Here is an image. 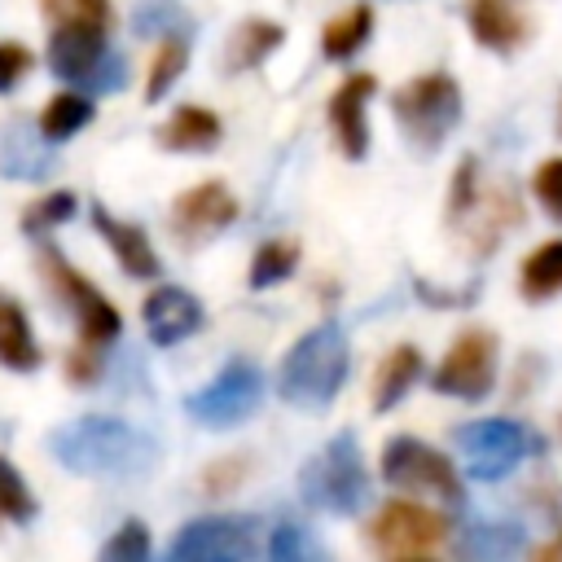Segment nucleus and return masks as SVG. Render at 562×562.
<instances>
[{
	"instance_id": "nucleus-1",
	"label": "nucleus",
	"mask_w": 562,
	"mask_h": 562,
	"mask_svg": "<svg viewBox=\"0 0 562 562\" xmlns=\"http://www.w3.org/2000/svg\"><path fill=\"white\" fill-rule=\"evenodd\" d=\"M48 452L75 474H136L154 465V443L123 417H75L48 435Z\"/></svg>"
},
{
	"instance_id": "nucleus-2",
	"label": "nucleus",
	"mask_w": 562,
	"mask_h": 562,
	"mask_svg": "<svg viewBox=\"0 0 562 562\" xmlns=\"http://www.w3.org/2000/svg\"><path fill=\"white\" fill-rule=\"evenodd\" d=\"M347 364H351V351H347V338L334 321L307 329L285 356H281V369H277V391L285 404L294 408H325L338 386L347 382Z\"/></svg>"
},
{
	"instance_id": "nucleus-3",
	"label": "nucleus",
	"mask_w": 562,
	"mask_h": 562,
	"mask_svg": "<svg viewBox=\"0 0 562 562\" xmlns=\"http://www.w3.org/2000/svg\"><path fill=\"white\" fill-rule=\"evenodd\" d=\"M299 492L312 509L356 514L369 501V474H364V457H360L356 439L334 435L316 457H307L303 474H299Z\"/></svg>"
},
{
	"instance_id": "nucleus-4",
	"label": "nucleus",
	"mask_w": 562,
	"mask_h": 562,
	"mask_svg": "<svg viewBox=\"0 0 562 562\" xmlns=\"http://www.w3.org/2000/svg\"><path fill=\"white\" fill-rule=\"evenodd\" d=\"M48 66L61 83L70 88H97V92H119L127 83V66L119 53L105 48L101 31H79V26H57L48 40Z\"/></svg>"
},
{
	"instance_id": "nucleus-5",
	"label": "nucleus",
	"mask_w": 562,
	"mask_h": 562,
	"mask_svg": "<svg viewBox=\"0 0 562 562\" xmlns=\"http://www.w3.org/2000/svg\"><path fill=\"white\" fill-rule=\"evenodd\" d=\"M391 105L400 114L404 136L417 149H435L452 132V123L461 119V92L448 75H422V79L404 83Z\"/></svg>"
},
{
	"instance_id": "nucleus-6",
	"label": "nucleus",
	"mask_w": 562,
	"mask_h": 562,
	"mask_svg": "<svg viewBox=\"0 0 562 562\" xmlns=\"http://www.w3.org/2000/svg\"><path fill=\"white\" fill-rule=\"evenodd\" d=\"M259 395H263V373L250 360H228L206 386H198L184 400V408H189V417L198 426L228 430V426L246 422L259 408Z\"/></svg>"
},
{
	"instance_id": "nucleus-7",
	"label": "nucleus",
	"mask_w": 562,
	"mask_h": 562,
	"mask_svg": "<svg viewBox=\"0 0 562 562\" xmlns=\"http://www.w3.org/2000/svg\"><path fill=\"white\" fill-rule=\"evenodd\" d=\"M457 443L465 452V465L474 479H501L509 474L518 461H527L531 452H540V439L509 422V417H483V422H470L457 430Z\"/></svg>"
},
{
	"instance_id": "nucleus-8",
	"label": "nucleus",
	"mask_w": 562,
	"mask_h": 562,
	"mask_svg": "<svg viewBox=\"0 0 562 562\" xmlns=\"http://www.w3.org/2000/svg\"><path fill=\"white\" fill-rule=\"evenodd\" d=\"M382 474L395 487L430 492V496H439L448 505H461V479H457L452 461L439 448H430V443H422L413 435H395L382 448Z\"/></svg>"
},
{
	"instance_id": "nucleus-9",
	"label": "nucleus",
	"mask_w": 562,
	"mask_h": 562,
	"mask_svg": "<svg viewBox=\"0 0 562 562\" xmlns=\"http://www.w3.org/2000/svg\"><path fill=\"white\" fill-rule=\"evenodd\" d=\"M44 272H48V281H53V290L66 299V307L75 312V321H79V334H83V347H105V342H114L119 338V329H123V316L114 312V303L83 277V272H75L53 246L44 250Z\"/></svg>"
},
{
	"instance_id": "nucleus-10",
	"label": "nucleus",
	"mask_w": 562,
	"mask_h": 562,
	"mask_svg": "<svg viewBox=\"0 0 562 562\" xmlns=\"http://www.w3.org/2000/svg\"><path fill=\"white\" fill-rule=\"evenodd\" d=\"M162 562H250V522L211 514L176 531Z\"/></svg>"
},
{
	"instance_id": "nucleus-11",
	"label": "nucleus",
	"mask_w": 562,
	"mask_h": 562,
	"mask_svg": "<svg viewBox=\"0 0 562 562\" xmlns=\"http://www.w3.org/2000/svg\"><path fill=\"white\" fill-rule=\"evenodd\" d=\"M430 382H435V391H443V395L483 400V395L492 391V382H496V342H492V334H487V329L461 334V338L448 347V356L439 360V369H435Z\"/></svg>"
},
{
	"instance_id": "nucleus-12",
	"label": "nucleus",
	"mask_w": 562,
	"mask_h": 562,
	"mask_svg": "<svg viewBox=\"0 0 562 562\" xmlns=\"http://www.w3.org/2000/svg\"><path fill=\"white\" fill-rule=\"evenodd\" d=\"M448 531V522L426 509V505H413V501H391L382 505V514L373 518L369 536L382 553H417V549H430L439 544Z\"/></svg>"
},
{
	"instance_id": "nucleus-13",
	"label": "nucleus",
	"mask_w": 562,
	"mask_h": 562,
	"mask_svg": "<svg viewBox=\"0 0 562 562\" xmlns=\"http://www.w3.org/2000/svg\"><path fill=\"white\" fill-rule=\"evenodd\" d=\"M171 215H176V228L189 233V237L215 233V228H224V224L237 220V198L228 193L224 180H202V184H193V189H184L176 198V211Z\"/></svg>"
},
{
	"instance_id": "nucleus-14",
	"label": "nucleus",
	"mask_w": 562,
	"mask_h": 562,
	"mask_svg": "<svg viewBox=\"0 0 562 562\" xmlns=\"http://www.w3.org/2000/svg\"><path fill=\"white\" fill-rule=\"evenodd\" d=\"M202 325V303L180 290V285H158L149 299H145V329L158 347H171L180 338H189L193 329Z\"/></svg>"
},
{
	"instance_id": "nucleus-15",
	"label": "nucleus",
	"mask_w": 562,
	"mask_h": 562,
	"mask_svg": "<svg viewBox=\"0 0 562 562\" xmlns=\"http://www.w3.org/2000/svg\"><path fill=\"white\" fill-rule=\"evenodd\" d=\"M369 97H373V75H351L329 101V123L347 158H364L369 149V123H364Z\"/></svg>"
},
{
	"instance_id": "nucleus-16",
	"label": "nucleus",
	"mask_w": 562,
	"mask_h": 562,
	"mask_svg": "<svg viewBox=\"0 0 562 562\" xmlns=\"http://www.w3.org/2000/svg\"><path fill=\"white\" fill-rule=\"evenodd\" d=\"M92 224H97V233L110 241V250H114V259L123 263V272L127 277H158V255H154V246H149V237L136 228V224H123V220H114L105 206H92Z\"/></svg>"
},
{
	"instance_id": "nucleus-17",
	"label": "nucleus",
	"mask_w": 562,
	"mask_h": 562,
	"mask_svg": "<svg viewBox=\"0 0 562 562\" xmlns=\"http://www.w3.org/2000/svg\"><path fill=\"white\" fill-rule=\"evenodd\" d=\"M224 136L220 119L202 105H180L162 127H158V145L162 149H176V154H202V149H215Z\"/></svg>"
},
{
	"instance_id": "nucleus-18",
	"label": "nucleus",
	"mask_w": 562,
	"mask_h": 562,
	"mask_svg": "<svg viewBox=\"0 0 562 562\" xmlns=\"http://www.w3.org/2000/svg\"><path fill=\"white\" fill-rule=\"evenodd\" d=\"M470 31L487 48H514L527 35L518 0H470Z\"/></svg>"
},
{
	"instance_id": "nucleus-19",
	"label": "nucleus",
	"mask_w": 562,
	"mask_h": 562,
	"mask_svg": "<svg viewBox=\"0 0 562 562\" xmlns=\"http://www.w3.org/2000/svg\"><path fill=\"white\" fill-rule=\"evenodd\" d=\"M0 364H9L13 373H31L40 364V347H35L31 321L9 294H0Z\"/></svg>"
},
{
	"instance_id": "nucleus-20",
	"label": "nucleus",
	"mask_w": 562,
	"mask_h": 562,
	"mask_svg": "<svg viewBox=\"0 0 562 562\" xmlns=\"http://www.w3.org/2000/svg\"><path fill=\"white\" fill-rule=\"evenodd\" d=\"M522 553V527L518 522H474L461 536L465 562H514Z\"/></svg>"
},
{
	"instance_id": "nucleus-21",
	"label": "nucleus",
	"mask_w": 562,
	"mask_h": 562,
	"mask_svg": "<svg viewBox=\"0 0 562 562\" xmlns=\"http://www.w3.org/2000/svg\"><path fill=\"white\" fill-rule=\"evenodd\" d=\"M417 373H422V351H417V347H395V351H386V360L378 364V378H373V408H378V413L395 408V404L404 400V391L417 382Z\"/></svg>"
},
{
	"instance_id": "nucleus-22",
	"label": "nucleus",
	"mask_w": 562,
	"mask_h": 562,
	"mask_svg": "<svg viewBox=\"0 0 562 562\" xmlns=\"http://www.w3.org/2000/svg\"><path fill=\"white\" fill-rule=\"evenodd\" d=\"M285 40V31L268 18H246L233 40H228V70H246V66H259L277 44Z\"/></svg>"
},
{
	"instance_id": "nucleus-23",
	"label": "nucleus",
	"mask_w": 562,
	"mask_h": 562,
	"mask_svg": "<svg viewBox=\"0 0 562 562\" xmlns=\"http://www.w3.org/2000/svg\"><path fill=\"white\" fill-rule=\"evenodd\" d=\"M92 123V101L83 97V92H57L48 105H44V114H40V136L44 140H70L75 132H83Z\"/></svg>"
},
{
	"instance_id": "nucleus-24",
	"label": "nucleus",
	"mask_w": 562,
	"mask_h": 562,
	"mask_svg": "<svg viewBox=\"0 0 562 562\" xmlns=\"http://www.w3.org/2000/svg\"><path fill=\"white\" fill-rule=\"evenodd\" d=\"M369 31H373V9H369V4H351L347 13H338V18L325 26V35H321L325 57H334V61L351 57V53L369 40Z\"/></svg>"
},
{
	"instance_id": "nucleus-25",
	"label": "nucleus",
	"mask_w": 562,
	"mask_h": 562,
	"mask_svg": "<svg viewBox=\"0 0 562 562\" xmlns=\"http://www.w3.org/2000/svg\"><path fill=\"white\" fill-rule=\"evenodd\" d=\"M558 290H562V241H544L522 263V294L527 299H549Z\"/></svg>"
},
{
	"instance_id": "nucleus-26",
	"label": "nucleus",
	"mask_w": 562,
	"mask_h": 562,
	"mask_svg": "<svg viewBox=\"0 0 562 562\" xmlns=\"http://www.w3.org/2000/svg\"><path fill=\"white\" fill-rule=\"evenodd\" d=\"M268 562H329V549L299 522H281L268 540Z\"/></svg>"
},
{
	"instance_id": "nucleus-27",
	"label": "nucleus",
	"mask_w": 562,
	"mask_h": 562,
	"mask_svg": "<svg viewBox=\"0 0 562 562\" xmlns=\"http://www.w3.org/2000/svg\"><path fill=\"white\" fill-rule=\"evenodd\" d=\"M44 18L57 26H79V31H101L110 26V0H40Z\"/></svg>"
},
{
	"instance_id": "nucleus-28",
	"label": "nucleus",
	"mask_w": 562,
	"mask_h": 562,
	"mask_svg": "<svg viewBox=\"0 0 562 562\" xmlns=\"http://www.w3.org/2000/svg\"><path fill=\"white\" fill-rule=\"evenodd\" d=\"M299 263V246L294 241H263L255 250V263H250V285L255 290H268L277 281H285Z\"/></svg>"
},
{
	"instance_id": "nucleus-29",
	"label": "nucleus",
	"mask_w": 562,
	"mask_h": 562,
	"mask_svg": "<svg viewBox=\"0 0 562 562\" xmlns=\"http://www.w3.org/2000/svg\"><path fill=\"white\" fill-rule=\"evenodd\" d=\"M97 562H149V527L140 518H127L97 553Z\"/></svg>"
},
{
	"instance_id": "nucleus-30",
	"label": "nucleus",
	"mask_w": 562,
	"mask_h": 562,
	"mask_svg": "<svg viewBox=\"0 0 562 562\" xmlns=\"http://www.w3.org/2000/svg\"><path fill=\"white\" fill-rule=\"evenodd\" d=\"M184 61H189V48H184V40H162V48L154 53V66H149V83H145V97L149 101H158L176 79H180V70H184Z\"/></svg>"
},
{
	"instance_id": "nucleus-31",
	"label": "nucleus",
	"mask_w": 562,
	"mask_h": 562,
	"mask_svg": "<svg viewBox=\"0 0 562 562\" xmlns=\"http://www.w3.org/2000/svg\"><path fill=\"white\" fill-rule=\"evenodd\" d=\"M31 514H35V496L26 492L22 474L0 457V518H9V522H26Z\"/></svg>"
},
{
	"instance_id": "nucleus-32",
	"label": "nucleus",
	"mask_w": 562,
	"mask_h": 562,
	"mask_svg": "<svg viewBox=\"0 0 562 562\" xmlns=\"http://www.w3.org/2000/svg\"><path fill=\"white\" fill-rule=\"evenodd\" d=\"M70 215H75V193H44L35 206H26L22 228H26V233H35V228H57V224H66Z\"/></svg>"
},
{
	"instance_id": "nucleus-33",
	"label": "nucleus",
	"mask_w": 562,
	"mask_h": 562,
	"mask_svg": "<svg viewBox=\"0 0 562 562\" xmlns=\"http://www.w3.org/2000/svg\"><path fill=\"white\" fill-rule=\"evenodd\" d=\"M536 198L562 220V158H549V162L536 171Z\"/></svg>"
},
{
	"instance_id": "nucleus-34",
	"label": "nucleus",
	"mask_w": 562,
	"mask_h": 562,
	"mask_svg": "<svg viewBox=\"0 0 562 562\" xmlns=\"http://www.w3.org/2000/svg\"><path fill=\"white\" fill-rule=\"evenodd\" d=\"M26 70H31V53L13 40H0V92H9Z\"/></svg>"
},
{
	"instance_id": "nucleus-35",
	"label": "nucleus",
	"mask_w": 562,
	"mask_h": 562,
	"mask_svg": "<svg viewBox=\"0 0 562 562\" xmlns=\"http://www.w3.org/2000/svg\"><path fill=\"white\" fill-rule=\"evenodd\" d=\"M404 562H426V558H404Z\"/></svg>"
}]
</instances>
